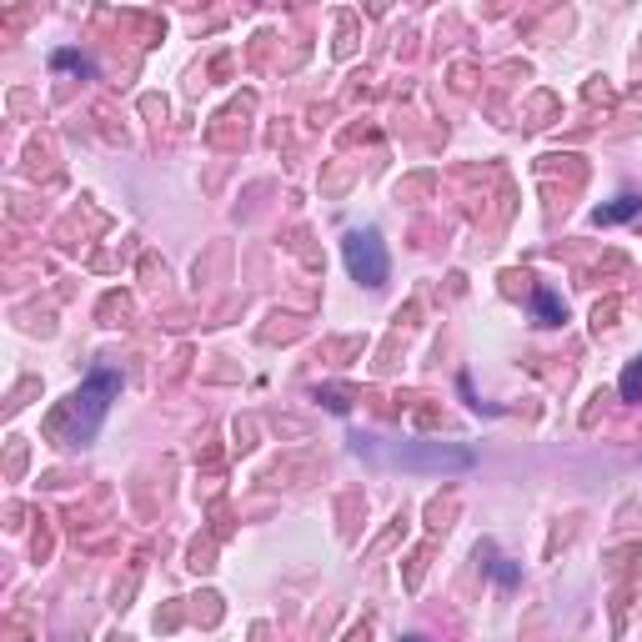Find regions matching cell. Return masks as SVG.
Returning <instances> with one entry per match:
<instances>
[{
  "label": "cell",
  "mask_w": 642,
  "mask_h": 642,
  "mask_svg": "<svg viewBox=\"0 0 642 642\" xmlns=\"http://www.w3.org/2000/svg\"><path fill=\"white\" fill-rule=\"evenodd\" d=\"M342 256H347V271H352L362 286H382V281H387V271H392L387 246H382V236H377V231H352V236L342 241Z\"/></svg>",
  "instance_id": "3957f363"
},
{
  "label": "cell",
  "mask_w": 642,
  "mask_h": 642,
  "mask_svg": "<svg viewBox=\"0 0 642 642\" xmlns=\"http://www.w3.org/2000/svg\"><path fill=\"white\" fill-rule=\"evenodd\" d=\"M402 642H427V637H402Z\"/></svg>",
  "instance_id": "52a82bcc"
},
{
  "label": "cell",
  "mask_w": 642,
  "mask_h": 642,
  "mask_svg": "<svg viewBox=\"0 0 642 642\" xmlns=\"http://www.w3.org/2000/svg\"><path fill=\"white\" fill-rule=\"evenodd\" d=\"M637 387H642V357H637V367L622 377V392H627V397H637Z\"/></svg>",
  "instance_id": "8992f818"
},
{
  "label": "cell",
  "mask_w": 642,
  "mask_h": 642,
  "mask_svg": "<svg viewBox=\"0 0 642 642\" xmlns=\"http://www.w3.org/2000/svg\"><path fill=\"white\" fill-rule=\"evenodd\" d=\"M121 397V377L116 372H91L76 392H71V402L56 412V437H66V442H91L96 432H101V422H106V412H111V402Z\"/></svg>",
  "instance_id": "7a4b0ae2"
},
{
  "label": "cell",
  "mask_w": 642,
  "mask_h": 642,
  "mask_svg": "<svg viewBox=\"0 0 642 642\" xmlns=\"http://www.w3.org/2000/svg\"><path fill=\"white\" fill-rule=\"evenodd\" d=\"M637 211H642V201H637V196H622V201L602 206L592 221H597V226H612V221H627V216H637Z\"/></svg>",
  "instance_id": "277c9868"
},
{
  "label": "cell",
  "mask_w": 642,
  "mask_h": 642,
  "mask_svg": "<svg viewBox=\"0 0 642 642\" xmlns=\"http://www.w3.org/2000/svg\"><path fill=\"white\" fill-rule=\"evenodd\" d=\"M532 306H537V321H542V327H557V321H562V301H557L552 291H537Z\"/></svg>",
  "instance_id": "5b68a950"
},
{
  "label": "cell",
  "mask_w": 642,
  "mask_h": 642,
  "mask_svg": "<svg viewBox=\"0 0 642 642\" xmlns=\"http://www.w3.org/2000/svg\"><path fill=\"white\" fill-rule=\"evenodd\" d=\"M357 452H367L382 467H402V472H467L472 452L467 447H447V442H427V437H367L357 442Z\"/></svg>",
  "instance_id": "6da1fadb"
}]
</instances>
